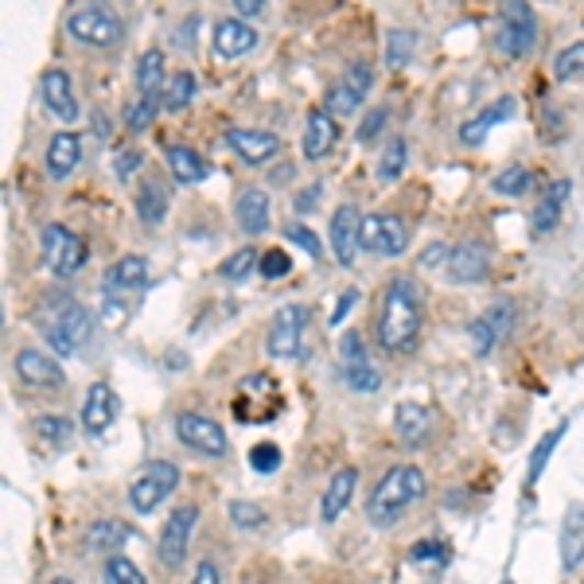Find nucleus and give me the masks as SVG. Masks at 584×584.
I'll return each mask as SVG.
<instances>
[{
  "instance_id": "38",
  "label": "nucleus",
  "mask_w": 584,
  "mask_h": 584,
  "mask_svg": "<svg viewBox=\"0 0 584 584\" xmlns=\"http://www.w3.org/2000/svg\"><path fill=\"white\" fill-rule=\"evenodd\" d=\"M195 102V75L191 70H176L168 90H164V110L168 113H180Z\"/></svg>"
},
{
  "instance_id": "21",
  "label": "nucleus",
  "mask_w": 584,
  "mask_h": 584,
  "mask_svg": "<svg viewBox=\"0 0 584 584\" xmlns=\"http://www.w3.org/2000/svg\"><path fill=\"white\" fill-rule=\"evenodd\" d=\"M40 94H44V105L55 113L59 121H78V98H75V82L63 67H52L44 78H40Z\"/></svg>"
},
{
  "instance_id": "56",
  "label": "nucleus",
  "mask_w": 584,
  "mask_h": 584,
  "mask_svg": "<svg viewBox=\"0 0 584 584\" xmlns=\"http://www.w3.org/2000/svg\"><path fill=\"white\" fill-rule=\"evenodd\" d=\"M355 304H359V289L344 292V296H339V304H336V316H332V324H344V319H347V312H351Z\"/></svg>"
},
{
  "instance_id": "18",
  "label": "nucleus",
  "mask_w": 584,
  "mask_h": 584,
  "mask_svg": "<svg viewBox=\"0 0 584 584\" xmlns=\"http://www.w3.org/2000/svg\"><path fill=\"white\" fill-rule=\"evenodd\" d=\"M117 394L110 390V382H94V386L87 390V402H82V429L90 433V437H102V433H110V425L117 422Z\"/></svg>"
},
{
  "instance_id": "54",
  "label": "nucleus",
  "mask_w": 584,
  "mask_h": 584,
  "mask_svg": "<svg viewBox=\"0 0 584 584\" xmlns=\"http://www.w3.org/2000/svg\"><path fill=\"white\" fill-rule=\"evenodd\" d=\"M448 254H452V249H448L445 242H433V246L422 254V266H425V269H433V266H448Z\"/></svg>"
},
{
  "instance_id": "4",
  "label": "nucleus",
  "mask_w": 584,
  "mask_h": 584,
  "mask_svg": "<svg viewBox=\"0 0 584 584\" xmlns=\"http://www.w3.org/2000/svg\"><path fill=\"white\" fill-rule=\"evenodd\" d=\"M180 464L172 460H148L145 468L137 472V480L130 483V507L137 510L141 518L156 515V510L172 498V491L180 487Z\"/></svg>"
},
{
  "instance_id": "26",
  "label": "nucleus",
  "mask_w": 584,
  "mask_h": 584,
  "mask_svg": "<svg viewBox=\"0 0 584 584\" xmlns=\"http://www.w3.org/2000/svg\"><path fill=\"white\" fill-rule=\"evenodd\" d=\"M394 429H397V437H402L409 448L429 445V437H433V409H429V405H417V402H402V405H397V413H394Z\"/></svg>"
},
{
  "instance_id": "22",
  "label": "nucleus",
  "mask_w": 584,
  "mask_h": 584,
  "mask_svg": "<svg viewBox=\"0 0 584 584\" xmlns=\"http://www.w3.org/2000/svg\"><path fill=\"white\" fill-rule=\"evenodd\" d=\"M561 573H576L584 561V503H569L565 518H561Z\"/></svg>"
},
{
  "instance_id": "35",
  "label": "nucleus",
  "mask_w": 584,
  "mask_h": 584,
  "mask_svg": "<svg viewBox=\"0 0 584 584\" xmlns=\"http://www.w3.org/2000/svg\"><path fill=\"white\" fill-rule=\"evenodd\" d=\"M565 429H569V425L561 422L553 433H546V440H538V445H534L530 464H526V483H530V487L541 480V475H546V464H550V460H553V452H558V440L565 437Z\"/></svg>"
},
{
  "instance_id": "47",
  "label": "nucleus",
  "mask_w": 584,
  "mask_h": 584,
  "mask_svg": "<svg viewBox=\"0 0 584 584\" xmlns=\"http://www.w3.org/2000/svg\"><path fill=\"white\" fill-rule=\"evenodd\" d=\"M468 339H472L475 355H491V351H495L498 344H503V339L495 336V327H491L487 319H483V312H480V316L472 319V324H468Z\"/></svg>"
},
{
  "instance_id": "11",
  "label": "nucleus",
  "mask_w": 584,
  "mask_h": 584,
  "mask_svg": "<svg viewBox=\"0 0 584 584\" xmlns=\"http://www.w3.org/2000/svg\"><path fill=\"white\" fill-rule=\"evenodd\" d=\"M362 249L379 254V258H402L409 249V226L397 215H386V211L367 215L362 218Z\"/></svg>"
},
{
  "instance_id": "10",
  "label": "nucleus",
  "mask_w": 584,
  "mask_h": 584,
  "mask_svg": "<svg viewBox=\"0 0 584 584\" xmlns=\"http://www.w3.org/2000/svg\"><path fill=\"white\" fill-rule=\"evenodd\" d=\"M339 367H344L347 386L359 390V394H379L382 390V374H379V367L370 362V351L359 332H347V336L339 339Z\"/></svg>"
},
{
  "instance_id": "50",
  "label": "nucleus",
  "mask_w": 584,
  "mask_h": 584,
  "mask_svg": "<svg viewBox=\"0 0 584 584\" xmlns=\"http://www.w3.org/2000/svg\"><path fill=\"white\" fill-rule=\"evenodd\" d=\"M40 332H44L47 347H52V351L59 355V359H67V355H75V351H78V347L70 344V336H67V332H63L59 324H55V319H40Z\"/></svg>"
},
{
  "instance_id": "43",
  "label": "nucleus",
  "mask_w": 584,
  "mask_h": 584,
  "mask_svg": "<svg viewBox=\"0 0 584 584\" xmlns=\"http://www.w3.org/2000/svg\"><path fill=\"white\" fill-rule=\"evenodd\" d=\"M32 433H35L40 440H47V445H63V440H70L75 425H70L67 417H55V413H47V417H35V422H32Z\"/></svg>"
},
{
  "instance_id": "57",
  "label": "nucleus",
  "mask_w": 584,
  "mask_h": 584,
  "mask_svg": "<svg viewBox=\"0 0 584 584\" xmlns=\"http://www.w3.org/2000/svg\"><path fill=\"white\" fill-rule=\"evenodd\" d=\"M141 160H145L141 153H121V160H117V176H121V180H130V176L141 168Z\"/></svg>"
},
{
  "instance_id": "6",
  "label": "nucleus",
  "mask_w": 584,
  "mask_h": 584,
  "mask_svg": "<svg viewBox=\"0 0 584 584\" xmlns=\"http://www.w3.org/2000/svg\"><path fill=\"white\" fill-rule=\"evenodd\" d=\"M40 246H44V261L55 277H75L78 269L90 261L87 238H78L75 231H67L63 223H47L40 231Z\"/></svg>"
},
{
  "instance_id": "48",
  "label": "nucleus",
  "mask_w": 584,
  "mask_h": 584,
  "mask_svg": "<svg viewBox=\"0 0 584 584\" xmlns=\"http://www.w3.org/2000/svg\"><path fill=\"white\" fill-rule=\"evenodd\" d=\"M160 110H164V98H137V102H133V110H130V130L145 133Z\"/></svg>"
},
{
  "instance_id": "49",
  "label": "nucleus",
  "mask_w": 584,
  "mask_h": 584,
  "mask_svg": "<svg viewBox=\"0 0 584 584\" xmlns=\"http://www.w3.org/2000/svg\"><path fill=\"white\" fill-rule=\"evenodd\" d=\"M284 238H289V242H296V246H301L304 254H308V258H324V242H319L316 234H312L304 223L284 226Z\"/></svg>"
},
{
  "instance_id": "8",
  "label": "nucleus",
  "mask_w": 584,
  "mask_h": 584,
  "mask_svg": "<svg viewBox=\"0 0 584 584\" xmlns=\"http://www.w3.org/2000/svg\"><path fill=\"white\" fill-rule=\"evenodd\" d=\"M370 87H374V70H370L367 63H351V67H344V75L327 87L324 110L332 113V117H351L362 98L370 94Z\"/></svg>"
},
{
  "instance_id": "9",
  "label": "nucleus",
  "mask_w": 584,
  "mask_h": 584,
  "mask_svg": "<svg viewBox=\"0 0 584 584\" xmlns=\"http://www.w3.org/2000/svg\"><path fill=\"white\" fill-rule=\"evenodd\" d=\"M176 437H180L191 452H203V456L231 452V440H226L223 425H218L215 417H206V413H195V409L176 413Z\"/></svg>"
},
{
  "instance_id": "25",
  "label": "nucleus",
  "mask_w": 584,
  "mask_h": 584,
  "mask_svg": "<svg viewBox=\"0 0 584 584\" xmlns=\"http://www.w3.org/2000/svg\"><path fill=\"white\" fill-rule=\"evenodd\" d=\"M355 491H359V472H355V468H339V472L327 480L324 503H319V518H324V523L344 518V510L355 503Z\"/></svg>"
},
{
  "instance_id": "58",
  "label": "nucleus",
  "mask_w": 584,
  "mask_h": 584,
  "mask_svg": "<svg viewBox=\"0 0 584 584\" xmlns=\"http://www.w3.org/2000/svg\"><path fill=\"white\" fill-rule=\"evenodd\" d=\"M319 191H324V183H312V188L304 191L301 199H296V211H312V206L319 203Z\"/></svg>"
},
{
  "instance_id": "41",
  "label": "nucleus",
  "mask_w": 584,
  "mask_h": 584,
  "mask_svg": "<svg viewBox=\"0 0 584 584\" xmlns=\"http://www.w3.org/2000/svg\"><path fill=\"white\" fill-rule=\"evenodd\" d=\"M405 164H409V145H405L402 137H390V148L382 153V160H379V176L386 183H397L405 172Z\"/></svg>"
},
{
  "instance_id": "34",
  "label": "nucleus",
  "mask_w": 584,
  "mask_h": 584,
  "mask_svg": "<svg viewBox=\"0 0 584 584\" xmlns=\"http://www.w3.org/2000/svg\"><path fill=\"white\" fill-rule=\"evenodd\" d=\"M530 188H534V172L526 164H507V168H498V172L491 176V191L503 199H518Z\"/></svg>"
},
{
  "instance_id": "42",
  "label": "nucleus",
  "mask_w": 584,
  "mask_h": 584,
  "mask_svg": "<svg viewBox=\"0 0 584 584\" xmlns=\"http://www.w3.org/2000/svg\"><path fill=\"white\" fill-rule=\"evenodd\" d=\"M581 75H584V35L576 40V44L561 47L558 59H553V78H561V82L581 78Z\"/></svg>"
},
{
  "instance_id": "51",
  "label": "nucleus",
  "mask_w": 584,
  "mask_h": 584,
  "mask_svg": "<svg viewBox=\"0 0 584 584\" xmlns=\"http://www.w3.org/2000/svg\"><path fill=\"white\" fill-rule=\"evenodd\" d=\"M386 121H390V110H386V105H374V110H367V117L359 121V141H362V145L379 141V133L386 130Z\"/></svg>"
},
{
  "instance_id": "1",
  "label": "nucleus",
  "mask_w": 584,
  "mask_h": 584,
  "mask_svg": "<svg viewBox=\"0 0 584 584\" xmlns=\"http://www.w3.org/2000/svg\"><path fill=\"white\" fill-rule=\"evenodd\" d=\"M422 327H425V296L422 284L413 277H394L382 292V308L374 336L386 355H413L422 344Z\"/></svg>"
},
{
  "instance_id": "62",
  "label": "nucleus",
  "mask_w": 584,
  "mask_h": 584,
  "mask_svg": "<svg viewBox=\"0 0 584 584\" xmlns=\"http://www.w3.org/2000/svg\"><path fill=\"white\" fill-rule=\"evenodd\" d=\"M258 584H269V581H258Z\"/></svg>"
},
{
  "instance_id": "61",
  "label": "nucleus",
  "mask_w": 584,
  "mask_h": 584,
  "mask_svg": "<svg viewBox=\"0 0 584 584\" xmlns=\"http://www.w3.org/2000/svg\"><path fill=\"white\" fill-rule=\"evenodd\" d=\"M503 584H515V581H503Z\"/></svg>"
},
{
  "instance_id": "24",
  "label": "nucleus",
  "mask_w": 584,
  "mask_h": 584,
  "mask_svg": "<svg viewBox=\"0 0 584 584\" xmlns=\"http://www.w3.org/2000/svg\"><path fill=\"white\" fill-rule=\"evenodd\" d=\"M515 110H518V102L510 94L495 98L487 110L475 113L472 121H464V125H460V145H468V148L483 145V141H487V133H491V125H498V121H510V117H515Z\"/></svg>"
},
{
  "instance_id": "36",
  "label": "nucleus",
  "mask_w": 584,
  "mask_h": 584,
  "mask_svg": "<svg viewBox=\"0 0 584 584\" xmlns=\"http://www.w3.org/2000/svg\"><path fill=\"white\" fill-rule=\"evenodd\" d=\"M413 52H417V35L409 27H390L386 32V67L402 70L413 63Z\"/></svg>"
},
{
  "instance_id": "20",
  "label": "nucleus",
  "mask_w": 584,
  "mask_h": 584,
  "mask_svg": "<svg viewBox=\"0 0 584 584\" xmlns=\"http://www.w3.org/2000/svg\"><path fill=\"white\" fill-rule=\"evenodd\" d=\"M234 218H238V226L249 234V238L266 234L269 218H273V199H269V191L266 188H242V195L234 199Z\"/></svg>"
},
{
  "instance_id": "15",
  "label": "nucleus",
  "mask_w": 584,
  "mask_h": 584,
  "mask_svg": "<svg viewBox=\"0 0 584 584\" xmlns=\"http://www.w3.org/2000/svg\"><path fill=\"white\" fill-rule=\"evenodd\" d=\"M226 145H231L234 156H238L242 164H249V168H261V164H269L277 153H281V137H277V133L246 130V125L226 133Z\"/></svg>"
},
{
  "instance_id": "45",
  "label": "nucleus",
  "mask_w": 584,
  "mask_h": 584,
  "mask_svg": "<svg viewBox=\"0 0 584 584\" xmlns=\"http://www.w3.org/2000/svg\"><path fill=\"white\" fill-rule=\"evenodd\" d=\"M226 515H231V523L238 526V530H258V526H266V510H261L258 503H249V498H234L231 507H226Z\"/></svg>"
},
{
  "instance_id": "39",
  "label": "nucleus",
  "mask_w": 584,
  "mask_h": 584,
  "mask_svg": "<svg viewBox=\"0 0 584 584\" xmlns=\"http://www.w3.org/2000/svg\"><path fill=\"white\" fill-rule=\"evenodd\" d=\"M409 565L429 569V573H440V569L448 565V546H445V541H437V538H422L409 550Z\"/></svg>"
},
{
  "instance_id": "32",
  "label": "nucleus",
  "mask_w": 584,
  "mask_h": 584,
  "mask_svg": "<svg viewBox=\"0 0 584 584\" xmlns=\"http://www.w3.org/2000/svg\"><path fill=\"white\" fill-rule=\"evenodd\" d=\"M52 319L63 327V332H67V336H70V344H75V347L90 344V336H94V316H90V308H87V304L67 301L59 312H55Z\"/></svg>"
},
{
  "instance_id": "31",
  "label": "nucleus",
  "mask_w": 584,
  "mask_h": 584,
  "mask_svg": "<svg viewBox=\"0 0 584 584\" xmlns=\"http://www.w3.org/2000/svg\"><path fill=\"white\" fill-rule=\"evenodd\" d=\"M168 172L176 183H203L211 176V164L188 145H168Z\"/></svg>"
},
{
  "instance_id": "30",
  "label": "nucleus",
  "mask_w": 584,
  "mask_h": 584,
  "mask_svg": "<svg viewBox=\"0 0 584 584\" xmlns=\"http://www.w3.org/2000/svg\"><path fill=\"white\" fill-rule=\"evenodd\" d=\"M130 538H133V526L121 523V518H98V523L87 530V546L94 553H105V558H113Z\"/></svg>"
},
{
  "instance_id": "5",
  "label": "nucleus",
  "mask_w": 584,
  "mask_h": 584,
  "mask_svg": "<svg viewBox=\"0 0 584 584\" xmlns=\"http://www.w3.org/2000/svg\"><path fill=\"white\" fill-rule=\"evenodd\" d=\"M495 47L507 55V59H526V55L538 47V16H534L530 4L515 0V4H503V9H498Z\"/></svg>"
},
{
  "instance_id": "59",
  "label": "nucleus",
  "mask_w": 584,
  "mask_h": 584,
  "mask_svg": "<svg viewBox=\"0 0 584 584\" xmlns=\"http://www.w3.org/2000/svg\"><path fill=\"white\" fill-rule=\"evenodd\" d=\"M102 316H105V319H121V316H125V304H121V301H110V296H105Z\"/></svg>"
},
{
  "instance_id": "46",
  "label": "nucleus",
  "mask_w": 584,
  "mask_h": 584,
  "mask_svg": "<svg viewBox=\"0 0 584 584\" xmlns=\"http://www.w3.org/2000/svg\"><path fill=\"white\" fill-rule=\"evenodd\" d=\"M483 319L495 327L498 339H507L510 332H515V301H495L487 312H483Z\"/></svg>"
},
{
  "instance_id": "13",
  "label": "nucleus",
  "mask_w": 584,
  "mask_h": 584,
  "mask_svg": "<svg viewBox=\"0 0 584 584\" xmlns=\"http://www.w3.org/2000/svg\"><path fill=\"white\" fill-rule=\"evenodd\" d=\"M304 327H308V304H284V308H277L266 336L269 355L273 359H292V355L301 351Z\"/></svg>"
},
{
  "instance_id": "33",
  "label": "nucleus",
  "mask_w": 584,
  "mask_h": 584,
  "mask_svg": "<svg viewBox=\"0 0 584 584\" xmlns=\"http://www.w3.org/2000/svg\"><path fill=\"white\" fill-rule=\"evenodd\" d=\"M137 215H141V223H148V226L164 223V215H168V191H164V183H156V180L141 183L137 188Z\"/></svg>"
},
{
  "instance_id": "28",
  "label": "nucleus",
  "mask_w": 584,
  "mask_h": 584,
  "mask_svg": "<svg viewBox=\"0 0 584 584\" xmlns=\"http://www.w3.org/2000/svg\"><path fill=\"white\" fill-rule=\"evenodd\" d=\"M569 191H573V183L569 180H553L550 188H546V195H541L538 206H534V231L538 234L558 231L561 211H565V203H569Z\"/></svg>"
},
{
  "instance_id": "60",
  "label": "nucleus",
  "mask_w": 584,
  "mask_h": 584,
  "mask_svg": "<svg viewBox=\"0 0 584 584\" xmlns=\"http://www.w3.org/2000/svg\"><path fill=\"white\" fill-rule=\"evenodd\" d=\"M47 584H75L70 576H55V581H47Z\"/></svg>"
},
{
  "instance_id": "17",
  "label": "nucleus",
  "mask_w": 584,
  "mask_h": 584,
  "mask_svg": "<svg viewBox=\"0 0 584 584\" xmlns=\"http://www.w3.org/2000/svg\"><path fill=\"white\" fill-rule=\"evenodd\" d=\"M339 141V125L336 117L324 110V105H316V110H308V117H304V137H301V153L304 160H324L332 148H336Z\"/></svg>"
},
{
  "instance_id": "37",
  "label": "nucleus",
  "mask_w": 584,
  "mask_h": 584,
  "mask_svg": "<svg viewBox=\"0 0 584 584\" xmlns=\"http://www.w3.org/2000/svg\"><path fill=\"white\" fill-rule=\"evenodd\" d=\"M261 266V254L254 246H242V249H234L231 258H223V266H218V277H223V281H246L249 273H254V269Z\"/></svg>"
},
{
  "instance_id": "52",
  "label": "nucleus",
  "mask_w": 584,
  "mask_h": 584,
  "mask_svg": "<svg viewBox=\"0 0 584 584\" xmlns=\"http://www.w3.org/2000/svg\"><path fill=\"white\" fill-rule=\"evenodd\" d=\"M289 269H292V258L284 254V249H266V254H261L258 273L266 277V281H277V277H284Z\"/></svg>"
},
{
  "instance_id": "23",
  "label": "nucleus",
  "mask_w": 584,
  "mask_h": 584,
  "mask_svg": "<svg viewBox=\"0 0 584 584\" xmlns=\"http://www.w3.org/2000/svg\"><path fill=\"white\" fill-rule=\"evenodd\" d=\"M82 160V137L70 130H59L52 141H47V156H44V168L52 180H67L70 172L78 168Z\"/></svg>"
},
{
  "instance_id": "29",
  "label": "nucleus",
  "mask_w": 584,
  "mask_h": 584,
  "mask_svg": "<svg viewBox=\"0 0 584 584\" xmlns=\"http://www.w3.org/2000/svg\"><path fill=\"white\" fill-rule=\"evenodd\" d=\"M137 90L141 98H164V90H168V59L160 47H148L137 59Z\"/></svg>"
},
{
  "instance_id": "44",
  "label": "nucleus",
  "mask_w": 584,
  "mask_h": 584,
  "mask_svg": "<svg viewBox=\"0 0 584 584\" xmlns=\"http://www.w3.org/2000/svg\"><path fill=\"white\" fill-rule=\"evenodd\" d=\"M281 448L273 445V440H261V445H254L249 448V468L258 475H273V472H281Z\"/></svg>"
},
{
  "instance_id": "55",
  "label": "nucleus",
  "mask_w": 584,
  "mask_h": 584,
  "mask_svg": "<svg viewBox=\"0 0 584 584\" xmlns=\"http://www.w3.org/2000/svg\"><path fill=\"white\" fill-rule=\"evenodd\" d=\"M266 12V0H234V16L238 20H254V16H261Z\"/></svg>"
},
{
  "instance_id": "53",
  "label": "nucleus",
  "mask_w": 584,
  "mask_h": 584,
  "mask_svg": "<svg viewBox=\"0 0 584 584\" xmlns=\"http://www.w3.org/2000/svg\"><path fill=\"white\" fill-rule=\"evenodd\" d=\"M191 584H223V576H218L215 561H199L195 573H191Z\"/></svg>"
},
{
  "instance_id": "7",
  "label": "nucleus",
  "mask_w": 584,
  "mask_h": 584,
  "mask_svg": "<svg viewBox=\"0 0 584 584\" xmlns=\"http://www.w3.org/2000/svg\"><path fill=\"white\" fill-rule=\"evenodd\" d=\"M195 526H199V507L195 503H180V507L172 510V518L164 523L160 541H156V558H160L164 569L183 565V558H188V550H191V534H195Z\"/></svg>"
},
{
  "instance_id": "3",
  "label": "nucleus",
  "mask_w": 584,
  "mask_h": 584,
  "mask_svg": "<svg viewBox=\"0 0 584 584\" xmlns=\"http://www.w3.org/2000/svg\"><path fill=\"white\" fill-rule=\"evenodd\" d=\"M67 35L82 47L110 52L125 40V20L110 4H78V9L67 12Z\"/></svg>"
},
{
  "instance_id": "19",
  "label": "nucleus",
  "mask_w": 584,
  "mask_h": 584,
  "mask_svg": "<svg viewBox=\"0 0 584 584\" xmlns=\"http://www.w3.org/2000/svg\"><path fill=\"white\" fill-rule=\"evenodd\" d=\"M211 44H215L218 59H242V55H249L254 47H258V27L246 24V20H238V16H223L215 24Z\"/></svg>"
},
{
  "instance_id": "40",
  "label": "nucleus",
  "mask_w": 584,
  "mask_h": 584,
  "mask_svg": "<svg viewBox=\"0 0 584 584\" xmlns=\"http://www.w3.org/2000/svg\"><path fill=\"white\" fill-rule=\"evenodd\" d=\"M102 576H105V584H148V576L141 573V565L125 558V553H113V558H105Z\"/></svg>"
},
{
  "instance_id": "2",
  "label": "nucleus",
  "mask_w": 584,
  "mask_h": 584,
  "mask_svg": "<svg viewBox=\"0 0 584 584\" xmlns=\"http://www.w3.org/2000/svg\"><path fill=\"white\" fill-rule=\"evenodd\" d=\"M425 491H429V480H425V472L417 464L390 468V472L382 475L379 483H374V491H370V498H367L370 526H379V530L394 526L397 518H402L405 510L413 507V503H422Z\"/></svg>"
},
{
  "instance_id": "27",
  "label": "nucleus",
  "mask_w": 584,
  "mask_h": 584,
  "mask_svg": "<svg viewBox=\"0 0 584 584\" xmlns=\"http://www.w3.org/2000/svg\"><path fill=\"white\" fill-rule=\"evenodd\" d=\"M145 281H148V258H141V254H125V258H117L110 269H105L102 289H105V296H110V292L141 289Z\"/></svg>"
},
{
  "instance_id": "14",
  "label": "nucleus",
  "mask_w": 584,
  "mask_h": 584,
  "mask_svg": "<svg viewBox=\"0 0 584 584\" xmlns=\"http://www.w3.org/2000/svg\"><path fill=\"white\" fill-rule=\"evenodd\" d=\"M12 370H16V379L32 390H59L63 382H67V370L59 367V359L40 351V347H24V351H16Z\"/></svg>"
},
{
  "instance_id": "12",
  "label": "nucleus",
  "mask_w": 584,
  "mask_h": 584,
  "mask_svg": "<svg viewBox=\"0 0 584 584\" xmlns=\"http://www.w3.org/2000/svg\"><path fill=\"white\" fill-rule=\"evenodd\" d=\"M362 218L359 206L355 203H339L332 211V223H327V242H332V254L344 269H351L359 261V249H362Z\"/></svg>"
},
{
  "instance_id": "16",
  "label": "nucleus",
  "mask_w": 584,
  "mask_h": 584,
  "mask_svg": "<svg viewBox=\"0 0 584 584\" xmlns=\"http://www.w3.org/2000/svg\"><path fill=\"white\" fill-rule=\"evenodd\" d=\"M445 269L456 284H480L483 277L491 273V249L483 246V242L468 238V242H460V246H452Z\"/></svg>"
}]
</instances>
